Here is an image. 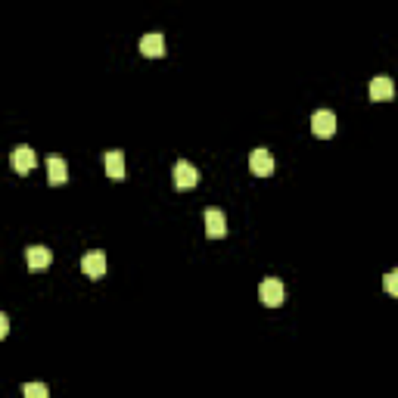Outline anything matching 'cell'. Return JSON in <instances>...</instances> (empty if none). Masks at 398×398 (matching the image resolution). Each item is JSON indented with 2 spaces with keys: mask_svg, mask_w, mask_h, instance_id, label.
Wrapping results in <instances>:
<instances>
[{
  "mask_svg": "<svg viewBox=\"0 0 398 398\" xmlns=\"http://www.w3.org/2000/svg\"><path fill=\"white\" fill-rule=\"evenodd\" d=\"M10 162H12V168H16L19 174H28L31 168L37 165V155H35V149L28 146V143H19L16 149H12V155H10Z\"/></svg>",
  "mask_w": 398,
  "mask_h": 398,
  "instance_id": "4",
  "label": "cell"
},
{
  "mask_svg": "<svg viewBox=\"0 0 398 398\" xmlns=\"http://www.w3.org/2000/svg\"><path fill=\"white\" fill-rule=\"evenodd\" d=\"M6 333H10V317H6L3 311H0V339H3Z\"/></svg>",
  "mask_w": 398,
  "mask_h": 398,
  "instance_id": "15",
  "label": "cell"
},
{
  "mask_svg": "<svg viewBox=\"0 0 398 398\" xmlns=\"http://www.w3.org/2000/svg\"><path fill=\"white\" fill-rule=\"evenodd\" d=\"M311 131H314L317 137H333L336 134V115L330 109H317L314 115H311Z\"/></svg>",
  "mask_w": 398,
  "mask_h": 398,
  "instance_id": "8",
  "label": "cell"
},
{
  "mask_svg": "<svg viewBox=\"0 0 398 398\" xmlns=\"http://www.w3.org/2000/svg\"><path fill=\"white\" fill-rule=\"evenodd\" d=\"M25 261H28L31 271H41V267H47L53 261V252L47 246H28L25 249Z\"/></svg>",
  "mask_w": 398,
  "mask_h": 398,
  "instance_id": "12",
  "label": "cell"
},
{
  "mask_svg": "<svg viewBox=\"0 0 398 398\" xmlns=\"http://www.w3.org/2000/svg\"><path fill=\"white\" fill-rule=\"evenodd\" d=\"M205 234H209L211 240L227 236V218H224L221 209H205Z\"/></svg>",
  "mask_w": 398,
  "mask_h": 398,
  "instance_id": "7",
  "label": "cell"
},
{
  "mask_svg": "<svg viewBox=\"0 0 398 398\" xmlns=\"http://www.w3.org/2000/svg\"><path fill=\"white\" fill-rule=\"evenodd\" d=\"M47 180L53 187H59V184H66V180H68V165H66L62 155H50V159H47Z\"/></svg>",
  "mask_w": 398,
  "mask_h": 398,
  "instance_id": "10",
  "label": "cell"
},
{
  "mask_svg": "<svg viewBox=\"0 0 398 398\" xmlns=\"http://www.w3.org/2000/svg\"><path fill=\"white\" fill-rule=\"evenodd\" d=\"M171 178H174V187H178V190H193V187L199 184V171H196V165H190L187 159H178V162H174Z\"/></svg>",
  "mask_w": 398,
  "mask_h": 398,
  "instance_id": "1",
  "label": "cell"
},
{
  "mask_svg": "<svg viewBox=\"0 0 398 398\" xmlns=\"http://www.w3.org/2000/svg\"><path fill=\"white\" fill-rule=\"evenodd\" d=\"M81 271H84L91 280L103 277V274H106V255H103V249H93V252H87L84 258H81Z\"/></svg>",
  "mask_w": 398,
  "mask_h": 398,
  "instance_id": "6",
  "label": "cell"
},
{
  "mask_svg": "<svg viewBox=\"0 0 398 398\" xmlns=\"http://www.w3.org/2000/svg\"><path fill=\"white\" fill-rule=\"evenodd\" d=\"M140 53L143 56H153V59H159L162 53H165V37L159 35V31H149V35L140 37Z\"/></svg>",
  "mask_w": 398,
  "mask_h": 398,
  "instance_id": "11",
  "label": "cell"
},
{
  "mask_svg": "<svg viewBox=\"0 0 398 398\" xmlns=\"http://www.w3.org/2000/svg\"><path fill=\"white\" fill-rule=\"evenodd\" d=\"M386 292H389V296H398V271L386 274Z\"/></svg>",
  "mask_w": 398,
  "mask_h": 398,
  "instance_id": "14",
  "label": "cell"
},
{
  "mask_svg": "<svg viewBox=\"0 0 398 398\" xmlns=\"http://www.w3.org/2000/svg\"><path fill=\"white\" fill-rule=\"evenodd\" d=\"M258 296H261V302L267 305V308H277V305H283V283H280L277 277H267V280H261V286H258Z\"/></svg>",
  "mask_w": 398,
  "mask_h": 398,
  "instance_id": "2",
  "label": "cell"
},
{
  "mask_svg": "<svg viewBox=\"0 0 398 398\" xmlns=\"http://www.w3.org/2000/svg\"><path fill=\"white\" fill-rule=\"evenodd\" d=\"M22 398H50L44 383H22Z\"/></svg>",
  "mask_w": 398,
  "mask_h": 398,
  "instance_id": "13",
  "label": "cell"
},
{
  "mask_svg": "<svg viewBox=\"0 0 398 398\" xmlns=\"http://www.w3.org/2000/svg\"><path fill=\"white\" fill-rule=\"evenodd\" d=\"M249 168H252L255 178H267V174H274V155H271V149H265V146L252 149V155H249Z\"/></svg>",
  "mask_w": 398,
  "mask_h": 398,
  "instance_id": "3",
  "label": "cell"
},
{
  "mask_svg": "<svg viewBox=\"0 0 398 398\" xmlns=\"http://www.w3.org/2000/svg\"><path fill=\"white\" fill-rule=\"evenodd\" d=\"M367 93H370L373 103H389V100L395 97V84H392V78H386V75H377V78L370 81V87H367Z\"/></svg>",
  "mask_w": 398,
  "mask_h": 398,
  "instance_id": "5",
  "label": "cell"
},
{
  "mask_svg": "<svg viewBox=\"0 0 398 398\" xmlns=\"http://www.w3.org/2000/svg\"><path fill=\"white\" fill-rule=\"evenodd\" d=\"M103 162H106V174H109L112 180H124V178H128V171H124V153H122V149H109Z\"/></svg>",
  "mask_w": 398,
  "mask_h": 398,
  "instance_id": "9",
  "label": "cell"
}]
</instances>
